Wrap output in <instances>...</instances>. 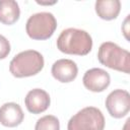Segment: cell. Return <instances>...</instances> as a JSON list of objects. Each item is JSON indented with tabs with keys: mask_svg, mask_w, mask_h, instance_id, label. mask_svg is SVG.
<instances>
[{
	"mask_svg": "<svg viewBox=\"0 0 130 130\" xmlns=\"http://www.w3.org/2000/svg\"><path fill=\"white\" fill-rule=\"evenodd\" d=\"M44 68V57L36 50H26L13 57L9 64L10 73L17 78L38 74Z\"/></svg>",
	"mask_w": 130,
	"mask_h": 130,
	"instance_id": "obj_2",
	"label": "cell"
},
{
	"mask_svg": "<svg viewBox=\"0 0 130 130\" xmlns=\"http://www.w3.org/2000/svg\"><path fill=\"white\" fill-rule=\"evenodd\" d=\"M82 82L88 90L102 92L110 85L111 77L110 74L102 68H91L84 73Z\"/></svg>",
	"mask_w": 130,
	"mask_h": 130,
	"instance_id": "obj_7",
	"label": "cell"
},
{
	"mask_svg": "<svg viewBox=\"0 0 130 130\" xmlns=\"http://www.w3.org/2000/svg\"><path fill=\"white\" fill-rule=\"evenodd\" d=\"M106 108L109 114L116 119L126 116L130 111L129 92L124 89L113 90L106 99Z\"/></svg>",
	"mask_w": 130,
	"mask_h": 130,
	"instance_id": "obj_6",
	"label": "cell"
},
{
	"mask_svg": "<svg viewBox=\"0 0 130 130\" xmlns=\"http://www.w3.org/2000/svg\"><path fill=\"white\" fill-rule=\"evenodd\" d=\"M52 75L60 82L66 83L73 81L78 73L77 65L70 59H60L54 62L51 69Z\"/></svg>",
	"mask_w": 130,
	"mask_h": 130,
	"instance_id": "obj_9",
	"label": "cell"
},
{
	"mask_svg": "<svg viewBox=\"0 0 130 130\" xmlns=\"http://www.w3.org/2000/svg\"><path fill=\"white\" fill-rule=\"evenodd\" d=\"M35 130H60V122L57 117L46 115L37 121Z\"/></svg>",
	"mask_w": 130,
	"mask_h": 130,
	"instance_id": "obj_13",
	"label": "cell"
},
{
	"mask_svg": "<svg viewBox=\"0 0 130 130\" xmlns=\"http://www.w3.org/2000/svg\"><path fill=\"white\" fill-rule=\"evenodd\" d=\"M51 100L49 93L41 88H35L27 92L24 104L29 113L32 114H41L45 112L50 106Z\"/></svg>",
	"mask_w": 130,
	"mask_h": 130,
	"instance_id": "obj_8",
	"label": "cell"
},
{
	"mask_svg": "<svg viewBox=\"0 0 130 130\" xmlns=\"http://www.w3.org/2000/svg\"><path fill=\"white\" fill-rule=\"evenodd\" d=\"M10 53V44L8 42V40L0 35V59H4L6 58Z\"/></svg>",
	"mask_w": 130,
	"mask_h": 130,
	"instance_id": "obj_14",
	"label": "cell"
},
{
	"mask_svg": "<svg viewBox=\"0 0 130 130\" xmlns=\"http://www.w3.org/2000/svg\"><path fill=\"white\" fill-rule=\"evenodd\" d=\"M98 59L101 64L114 70L124 73L130 72V54L112 42L103 43L98 52Z\"/></svg>",
	"mask_w": 130,
	"mask_h": 130,
	"instance_id": "obj_3",
	"label": "cell"
},
{
	"mask_svg": "<svg viewBox=\"0 0 130 130\" xmlns=\"http://www.w3.org/2000/svg\"><path fill=\"white\" fill-rule=\"evenodd\" d=\"M105 118L95 107H86L70 118L67 130H104Z\"/></svg>",
	"mask_w": 130,
	"mask_h": 130,
	"instance_id": "obj_5",
	"label": "cell"
},
{
	"mask_svg": "<svg viewBox=\"0 0 130 130\" xmlns=\"http://www.w3.org/2000/svg\"><path fill=\"white\" fill-rule=\"evenodd\" d=\"M24 114L16 103H5L0 107V123L5 127H16L23 121Z\"/></svg>",
	"mask_w": 130,
	"mask_h": 130,
	"instance_id": "obj_10",
	"label": "cell"
},
{
	"mask_svg": "<svg viewBox=\"0 0 130 130\" xmlns=\"http://www.w3.org/2000/svg\"><path fill=\"white\" fill-rule=\"evenodd\" d=\"M20 15V9L14 0H0V22L6 25L15 23Z\"/></svg>",
	"mask_w": 130,
	"mask_h": 130,
	"instance_id": "obj_11",
	"label": "cell"
},
{
	"mask_svg": "<svg viewBox=\"0 0 130 130\" xmlns=\"http://www.w3.org/2000/svg\"><path fill=\"white\" fill-rule=\"evenodd\" d=\"M57 28V20L51 12H39L28 17L25 30L32 40H48Z\"/></svg>",
	"mask_w": 130,
	"mask_h": 130,
	"instance_id": "obj_4",
	"label": "cell"
},
{
	"mask_svg": "<svg viewBox=\"0 0 130 130\" xmlns=\"http://www.w3.org/2000/svg\"><path fill=\"white\" fill-rule=\"evenodd\" d=\"M57 48L65 54L84 56L91 51L92 39L90 35L83 29L69 27L62 30L58 37Z\"/></svg>",
	"mask_w": 130,
	"mask_h": 130,
	"instance_id": "obj_1",
	"label": "cell"
},
{
	"mask_svg": "<svg viewBox=\"0 0 130 130\" xmlns=\"http://www.w3.org/2000/svg\"><path fill=\"white\" fill-rule=\"evenodd\" d=\"M121 10L119 0H98L95 2V12L98 16L105 20L115 19Z\"/></svg>",
	"mask_w": 130,
	"mask_h": 130,
	"instance_id": "obj_12",
	"label": "cell"
}]
</instances>
